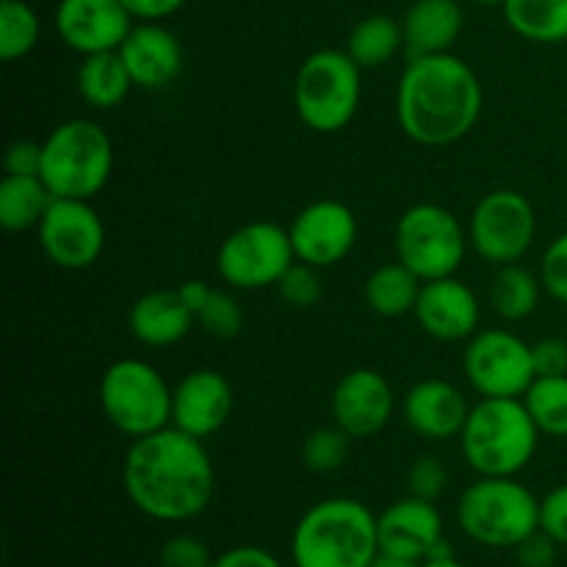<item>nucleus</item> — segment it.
<instances>
[{
    "mask_svg": "<svg viewBox=\"0 0 567 567\" xmlns=\"http://www.w3.org/2000/svg\"><path fill=\"white\" fill-rule=\"evenodd\" d=\"M122 487L133 507L161 524H186L208 509L216 471L199 437L164 426L131 441L122 460Z\"/></svg>",
    "mask_w": 567,
    "mask_h": 567,
    "instance_id": "nucleus-1",
    "label": "nucleus"
},
{
    "mask_svg": "<svg viewBox=\"0 0 567 567\" xmlns=\"http://www.w3.org/2000/svg\"><path fill=\"white\" fill-rule=\"evenodd\" d=\"M485 92L468 61L454 53L410 59L396 86V120L410 142L446 147L476 127Z\"/></svg>",
    "mask_w": 567,
    "mask_h": 567,
    "instance_id": "nucleus-2",
    "label": "nucleus"
},
{
    "mask_svg": "<svg viewBox=\"0 0 567 567\" xmlns=\"http://www.w3.org/2000/svg\"><path fill=\"white\" fill-rule=\"evenodd\" d=\"M377 554V515L358 498L332 496L316 502L293 526V567H369Z\"/></svg>",
    "mask_w": 567,
    "mask_h": 567,
    "instance_id": "nucleus-3",
    "label": "nucleus"
},
{
    "mask_svg": "<svg viewBox=\"0 0 567 567\" xmlns=\"http://www.w3.org/2000/svg\"><path fill=\"white\" fill-rule=\"evenodd\" d=\"M540 430L524 399H480L460 432V449L480 476H518L535 460Z\"/></svg>",
    "mask_w": 567,
    "mask_h": 567,
    "instance_id": "nucleus-4",
    "label": "nucleus"
},
{
    "mask_svg": "<svg viewBox=\"0 0 567 567\" xmlns=\"http://www.w3.org/2000/svg\"><path fill=\"white\" fill-rule=\"evenodd\" d=\"M114 142L94 120H66L42 142V181L53 197L92 199L109 186Z\"/></svg>",
    "mask_w": 567,
    "mask_h": 567,
    "instance_id": "nucleus-5",
    "label": "nucleus"
},
{
    "mask_svg": "<svg viewBox=\"0 0 567 567\" xmlns=\"http://www.w3.org/2000/svg\"><path fill=\"white\" fill-rule=\"evenodd\" d=\"M465 537L485 548H515L540 529V498L515 476H480L457 502Z\"/></svg>",
    "mask_w": 567,
    "mask_h": 567,
    "instance_id": "nucleus-6",
    "label": "nucleus"
},
{
    "mask_svg": "<svg viewBox=\"0 0 567 567\" xmlns=\"http://www.w3.org/2000/svg\"><path fill=\"white\" fill-rule=\"evenodd\" d=\"M347 50H316L293 78V105L313 133H338L358 116L363 75Z\"/></svg>",
    "mask_w": 567,
    "mask_h": 567,
    "instance_id": "nucleus-7",
    "label": "nucleus"
},
{
    "mask_svg": "<svg viewBox=\"0 0 567 567\" xmlns=\"http://www.w3.org/2000/svg\"><path fill=\"white\" fill-rule=\"evenodd\" d=\"M100 410L131 441L172 424V388L147 360L122 358L100 377Z\"/></svg>",
    "mask_w": 567,
    "mask_h": 567,
    "instance_id": "nucleus-8",
    "label": "nucleus"
},
{
    "mask_svg": "<svg viewBox=\"0 0 567 567\" xmlns=\"http://www.w3.org/2000/svg\"><path fill=\"white\" fill-rule=\"evenodd\" d=\"M468 244L463 221L437 203L410 205L399 216L393 233L396 260H402L424 282L457 275Z\"/></svg>",
    "mask_w": 567,
    "mask_h": 567,
    "instance_id": "nucleus-9",
    "label": "nucleus"
},
{
    "mask_svg": "<svg viewBox=\"0 0 567 567\" xmlns=\"http://www.w3.org/2000/svg\"><path fill=\"white\" fill-rule=\"evenodd\" d=\"M293 264L297 255L288 227L264 219L236 227L216 252V271L236 291L277 288Z\"/></svg>",
    "mask_w": 567,
    "mask_h": 567,
    "instance_id": "nucleus-10",
    "label": "nucleus"
},
{
    "mask_svg": "<svg viewBox=\"0 0 567 567\" xmlns=\"http://www.w3.org/2000/svg\"><path fill=\"white\" fill-rule=\"evenodd\" d=\"M537 236V214L529 197L515 188L485 194L471 210L468 241L491 266L520 264Z\"/></svg>",
    "mask_w": 567,
    "mask_h": 567,
    "instance_id": "nucleus-11",
    "label": "nucleus"
},
{
    "mask_svg": "<svg viewBox=\"0 0 567 567\" xmlns=\"http://www.w3.org/2000/svg\"><path fill=\"white\" fill-rule=\"evenodd\" d=\"M463 369L482 399H524L537 380L532 343L509 330H480L468 338Z\"/></svg>",
    "mask_w": 567,
    "mask_h": 567,
    "instance_id": "nucleus-12",
    "label": "nucleus"
},
{
    "mask_svg": "<svg viewBox=\"0 0 567 567\" xmlns=\"http://www.w3.org/2000/svg\"><path fill=\"white\" fill-rule=\"evenodd\" d=\"M37 236L50 264L66 271L89 269L105 249V225L92 199L55 197L39 221Z\"/></svg>",
    "mask_w": 567,
    "mask_h": 567,
    "instance_id": "nucleus-13",
    "label": "nucleus"
},
{
    "mask_svg": "<svg viewBox=\"0 0 567 567\" xmlns=\"http://www.w3.org/2000/svg\"><path fill=\"white\" fill-rule=\"evenodd\" d=\"M358 216L341 199H316L293 216L288 236L299 264L330 269L358 244Z\"/></svg>",
    "mask_w": 567,
    "mask_h": 567,
    "instance_id": "nucleus-14",
    "label": "nucleus"
},
{
    "mask_svg": "<svg viewBox=\"0 0 567 567\" xmlns=\"http://www.w3.org/2000/svg\"><path fill=\"white\" fill-rule=\"evenodd\" d=\"M53 25L61 42L83 59L120 50L136 20L122 0H59Z\"/></svg>",
    "mask_w": 567,
    "mask_h": 567,
    "instance_id": "nucleus-15",
    "label": "nucleus"
},
{
    "mask_svg": "<svg viewBox=\"0 0 567 567\" xmlns=\"http://www.w3.org/2000/svg\"><path fill=\"white\" fill-rule=\"evenodd\" d=\"M415 321L430 338L443 343L468 341L480 332L482 302L468 282L457 275L426 280L413 310Z\"/></svg>",
    "mask_w": 567,
    "mask_h": 567,
    "instance_id": "nucleus-16",
    "label": "nucleus"
},
{
    "mask_svg": "<svg viewBox=\"0 0 567 567\" xmlns=\"http://www.w3.org/2000/svg\"><path fill=\"white\" fill-rule=\"evenodd\" d=\"M332 421L354 441L371 437L388 426L396 410L393 388L380 371L354 369L338 380L332 391Z\"/></svg>",
    "mask_w": 567,
    "mask_h": 567,
    "instance_id": "nucleus-17",
    "label": "nucleus"
},
{
    "mask_svg": "<svg viewBox=\"0 0 567 567\" xmlns=\"http://www.w3.org/2000/svg\"><path fill=\"white\" fill-rule=\"evenodd\" d=\"M380 532V551L393 557L424 563L435 554V548L446 540L443 518L435 502L419 496H404L377 515Z\"/></svg>",
    "mask_w": 567,
    "mask_h": 567,
    "instance_id": "nucleus-18",
    "label": "nucleus"
},
{
    "mask_svg": "<svg viewBox=\"0 0 567 567\" xmlns=\"http://www.w3.org/2000/svg\"><path fill=\"white\" fill-rule=\"evenodd\" d=\"M233 388L227 377L214 369L188 371L172 388V426L188 435L205 437L216 435L230 421Z\"/></svg>",
    "mask_w": 567,
    "mask_h": 567,
    "instance_id": "nucleus-19",
    "label": "nucleus"
},
{
    "mask_svg": "<svg viewBox=\"0 0 567 567\" xmlns=\"http://www.w3.org/2000/svg\"><path fill=\"white\" fill-rule=\"evenodd\" d=\"M136 89L158 92L183 72V44L164 22H136L120 48Z\"/></svg>",
    "mask_w": 567,
    "mask_h": 567,
    "instance_id": "nucleus-20",
    "label": "nucleus"
},
{
    "mask_svg": "<svg viewBox=\"0 0 567 567\" xmlns=\"http://www.w3.org/2000/svg\"><path fill=\"white\" fill-rule=\"evenodd\" d=\"M402 413L410 430L419 437H426V441H452V437H460V432H463L471 404L454 382L430 377V380L415 382L404 393Z\"/></svg>",
    "mask_w": 567,
    "mask_h": 567,
    "instance_id": "nucleus-21",
    "label": "nucleus"
},
{
    "mask_svg": "<svg viewBox=\"0 0 567 567\" xmlns=\"http://www.w3.org/2000/svg\"><path fill=\"white\" fill-rule=\"evenodd\" d=\"M465 28L463 6L457 0H415L402 20L408 59L452 53Z\"/></svg>",
    "mask_w": 567,
    "mask_h": 567,
    "instance_id": "nucleus-22",
    "label": "nucleus"
},
{
    "mask_svg": "<svg viewBox=\"0 0 567 567\" xmlns=\"http://www.w3.org/2000/svg\"><path fill=\"white\" fill-rule=\"evenodd\" d=\"M197 316L186 308L181 293L175 291H150L133 302L127 324L133 338L144 347L166 349L181 343L192 332Z\"/></svg>",
    "mask_w": 567,
    "mask_h": 567,
    "instance_id": "nucleus-23",
    "label": "nucleus"
},
{
    "mask_svg": "<svg viewBox=\"0 0 567 567\" xmlns=\"http://www.w3.org/2000/svg\"><path fill=\"white\" fill-rule=\"evenodd\" d=\"M75 86L83 103L97 111H111L125 103L136 83H133L120 50H109V53L83 55L75 72Z\"/></svg>",
    "mask_w": 567,
    "mask_h": 567,
    "instance_id": "nucleus-24",
    "label": "nucleus"
},
{
    "mask_svg": "<svg viewBox=\"0 0 567 567\" xmlns=\"http://www.w3.org/2000/svg\"><path fill=\"white\" fill-rule=\"evenodd\" d=\"M421 286L424 280L413 269H408L402 260H393V264H382L371 271L363 297L371 313L382 316V319H399V316L413 313Z\"/></svg>",
    "mask_w": 567,
    "mask_h": 567,
    "instance_id": "nucleus-25",
    "label": "nucleus"
},
{
    "mask_svg": "<svg viewBox=\"0 0 567 567\" xmlns=\"http://www.w3.org/2000/svg\"><path fill=\"white\" fill-rule=\"evenodd\" d=\"M53 199L42 177L6 175L0 181V225L9 233L37 230Z\"/></svg>",
    "mask_w": 567,
    "mask_h": 567,
    "instance_id": "nucleus-26",
    "label": "nucleus"
},
{
    "mask_svg": "<svg viewBox=\"0 0 567 567\" xmlns=\"http://www.w3.org/2000/svg\"><path fill=\"white\" fill-rule=\"evenodd\" d=\"M507 25L535 44L567 42V0H507Z\"/></svg>",
    "mask_w": 567,
    "mask_h": 567,
    "instance_id": "nucleus-27",
    "label": "nucleus"
},
{
    "mask_svg": "<svg viewBox=\"0 0 567 567\" xmlns=\"http://www.w3.org/2000/svg\"><path fill=\"white\" fill-rule=\"evenodd\" d=\"M399 50H404V31L402 22L393 20L391 14L363 17L349 31L347 53L358 61L360 70H377V66L391 64Z\"/></svg>",
    "mask_w": 567,
    "mask_h": 567,
    "instance_id": "nucleus-28",
    "label": "nucleus"
},
{
    "mask_svg": "<svg viewBox=\"0 0 567 567\" xmlns=\"http://www.w3.org/2000/svg\"><path fill=\"white\" fill-rule=\"evenodd\" d=\"M543 282L540 275L524 269L520 264L498 266L496 277L491 282V305L502 319L524 321L540 305Z\"/></svg>",
    "mask_w": 567,
    "mask_h": 567,
    "instance_id": "nucleus-29",
    "label": "nucleus"
},
{
    "mask_svg": "<svg viewBox=\"0 0 567 567\" xmlns=\"http://www.w3.org/2000/svg\"><path fill=\"white\" fill-rule=\"evenodd\" d=\"M524 404L540 435L567 437V374L537 377L524 393Z\"/></svg>",
    "mask_w": 567,
    "mask_h": 567,
    "instance_id": "nucleus-30",
    "label": "nucleus"
},
{
    "mask_svg": "<svg viewBox=\"0 0 567 567\" xmlns=\"http://www.w3.org/2000/svg\"><path fill=\"white\" fill-rule=\"evenodd\" d=\"M42 37V20L25 0H0V59L20 61Z\"/></svg>",
    "mask_w": 567,
    "mask_h": 567,
    "instance_id": "nucleus-31",
    "label": "nucleus"
},
{
    "mask_svg": "<svg viewBox=\"0 0 567 567\" xmlns=\"http://www.w3.org/2000/svg\"><path fill=\"white\" fill-rule=\"evenodd\" d=\"M352 441L354 437L347 435L338 424L319 426V430L305 437L302 463L313 474H332V471H338L349 460Z\"/></svg>",
    "mask_w": 567,
    "mask_h": 567,
    "instance_id": "nucleus-32",
    "label": "nucleus"
},
{
    "mask_svg": "<svg viewBox=\"0 0 567 567\" xmlns=\"http://www.w3.org/2000/svg\"><path fill=\"white\" fill-rule=\"evenodd\" d=\"M199 327H203L208 336L219 338V341H227V338H236L244 327V310L238 305V299L227 291L210 293L208 305L199 310L197 316Z\"/></svg>",
    "mask_w": 567,
    "mask_h": 567,
    "instance_id": "nucleus-33",
    "label": "nucleus"
},
{
    "mask_svg": "<svg viewBox=\"0 0 567 567\" xmlns=\"http://www.w3.org/2000/svg\"><path fill=\"white\" fill-rule=\"evenodd\" d=\"M321 269H313L308 264H293L291 269L282 275V280L277 282V293L282 297V302L291 305V308L305 310V308H313L316 302L321 299Z\"/></svg>",
    "mask_w": 567,
    "mask_h": 567,
    "instance_id": "nucleus-34",
    "label": "nucleus"
},
{
    "mask_svg": "<svg viewBox=\"0 0 567 567\" xmlns=\"http://www.w3.org/2000/svg\"><path fill=\"white\" fill-rule=\"evenodd\" d=\"M449 471L435 454H424L415 460L408 471V491L410 496L426 498V502H437L446 493Z\"/></svg>",
    "mask_w": 567,
    "mask_h": 567,
    "instance_id": "nucleus-35",
    "label": "nucleus"
},
{
    "mask_svg": "<svg viewBox=\"0 0 567 567\" xmlns=\"http://www.w3.org/2000/svg\"><path fill=\"white\" fill-rule=\"evenodd\" d=\"M537 275H540L543 291L559 305H567V230L548 244Z\"/></svg>",
    "mask_w": 567,
    "mask_h": 567,
    "instance_id": "nucleus-36",
    "label": "nucleus"
},
{
    "mask_svg": "<svg viewBox=\"0 0 567 567\" xmlns=\"http://www.w3.org/2000/svg\"><path fill=\"white\" fill-rule=\"evenodd\" d=\"M161 567H214V554L199 537L175 535L161 546Z\"/></svg>",
    "mask_w": 567,
    "mask_h": 567,
    "instance_id": "nucleus-37",
    "label": "nucleus"
},
{
    "mask_svg": "<svg viewBox=\"0 0 567 567\" xmlns=\"http://www.w3.org/2000/svg\"><path fill=\"white\" fill-rule=\"evenodd\" d=\"M540 529L567 546V485L554 487L540 498Z\"/></svg>",
    "mask_w": 567,
    "mask_h": 567,
    "instance_id": "nucleus-38",
    "label": "nucleus"
},
{
    "mask_svg": "<svg viewBox=\"0 0 567 567\" xmlns=\"http://www.w3.org/2000/svg\"><path fill=\"white\" fill-rule=\"evenodd\" d=\"M6 175H22V177H39L42 175V142H31V138H20L11 142L6 150Z\"/></svg>",
    "mask_w": 567,
    "mask_h": 567,
    "instance_id": "nucleus-39",
    "label": "nucleus"
},
{
    "mask_svg": "<svg viewBox=\"0 0 567 567\" xmlns=\"http://www.w3.org/2000/svg\"><path fill=\"white\" fill-rule=\"evenodd\" d=\"M559 543L554 537H548L546 532L537 529L535 535L526 537L520 546H515V557H518L520 567H554L557 565Z\"/></svg>",
    "mask_w": 567,
    "mask_h": 567,
    "instance_id": "nucleus-40",
    "label": "nucleus"
},
{
    "mask_svg": "<svg viewBox=\"0 0 567 567\" xmlns=\"http://www.w3.org/2000/svg\"><path fill=\"white\" fill-rule=\"evenodd\" d=\"M535 352L537 377L567 374V341L563 338H543L532 347Z\"/></svg>",
    "mask_w": 567,
    "mask_h": 567,
    "instance_id": "nucleus-41",
    "label": "nucleus"
},
{
    "mask_svg": "<svg viewBox=\"0 0 567 567\" xmlns=\"http://www.w3.org/2000/svg\"><path fill=\"white\" fill-rule=\"evenodd\" d=\"M214 567H286L260 546H233L214 559Z\"/></svg>",
    "mask_w": 567,
    "mask_h": 567,
    "instance_id": "nucleus-42",
    "label": "nucleus"
},
{
    "mask_svg": "<svg viewBox=\"0 0 567 567\" xmlns=\"http://www.w3.org/2000/svg\"><path fill=\"white\" fill-rule=\"evenodd\" d=\"M136 22H164L183 9L188 0H122Z\"/></svg>",
    "mask_w": 567,
    "mask_h": 567,
    "instance_id": "nucleus-43",
    "label": "nucleus"
},
{
    "mask_svg": "<svg viewBox=\"0 0 567 567\" xmlns=\"http://www.w3.org/2000/svg\"><path fill=\"white\" fill-rule=\"evenodd\" d=\"M177 293H181V299L186 302V308L192 310L194 316H199V310L208 305L214 288H210L205 280H186L181 288H177Z\"/></svg>",
    "mask_w": 567,
    "mask_h": 567,
    "instance_id": "nucleus-44",
    "label": "nucleus"
},
{
    "mask_svg": "<svg viewBox=\"0 0 567 567\" xmlns=\"http://www.w3.org/2000/svg\"><path fill=\"white\" fill-rule=\"evenodd\" d=\"M369 567H421V563H413V559H402V557H393V554L380 551Z\"/></svg>",
    "mask_w": 567,
    "mask_h": 567,
    "instance_id": "nucleus-45",
    "label": "nucleus"
},
{
    "mask_svg": "<svg viewBox=\"0 0 567 567\" xmlns=\"http://www.w3.org/2000/svg\"><path fill=\"white\" fill-rule=\"evenodd\" d=\"M421 567H468V565H463L460 563L457 557H437V559H426V563H421Z\"/></svg>",
    "mask_w": 567,
    "mask_h": 567,
    "instance_id": "nucleus-46",
    "label": "nucleus"
},
{
    "mask_svg": "<svg viewBox=\"0 0 567 567\" xmlns=\"http://www.w3.org/2000/svg\"><path fill=\"white\" fill-rule=\"evenodd\" d=\"M474 3H480V6H504L507 0H474Z\"/></svg>",
    "mask_w": 567,
    "mask_h": 567,
    "instance_id": "nucleus-47",
    "label": "nucleus"
}]
</instances>
